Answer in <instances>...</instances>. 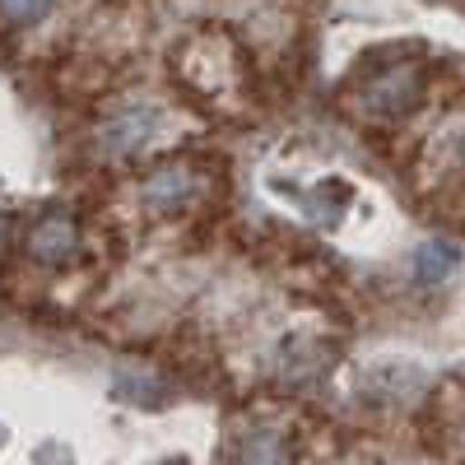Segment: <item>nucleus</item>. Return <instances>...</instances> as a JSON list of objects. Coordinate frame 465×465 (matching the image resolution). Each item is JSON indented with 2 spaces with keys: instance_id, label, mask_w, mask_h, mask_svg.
I'll use <instances>...</instances> for the list:
<instances>
[{
  "instance_id": "1",
  "label": "nucleus",
  "mask_w": 465,
  "mask_h": 465,
  "mask_svg": "<svg viewBox=\"0 0 465 465\" xmlns=\"http://www.w3.org/2000/svg\"><path fill=\"white\" fill-rule=\"evenodd\" d=\"M419 89H423V80L414 65H386L359 89V107L368 116H401L419 103Z\"/></svg>"
},
{
  "instance_id": "2",
  "label": "nucleus",
  "mask_w": 465,
  "mask_h": 465,
  "mask_svg": "<svg viewBox=\"0 0 465 465\" xmlns=\"http://www.w3.org/2000/svg\"><path fill=\"white\" fill-rule=\"evenodd\" d=\"M159 122H163V116H159V107H153V103H131V107H122L103 126V140L98 144L107 153H140L153 135H159Z\"/></svg>"
},
{
  "instance_id": "3",
  "label": "nucleus",
  "mask_w": 465,
  "mask_h": 465,
  "mask_svg": "<svg viewBox=\"0 0 465 465\" xmlns=\"http://www.w3.org/2000/svg\"><path fill=\"white\" fill-rule=\"evenodd\" d=\"M80 247V228H74L70 214H43L33 228H28V252L43 261V265H61L74 256Z\"/></svg>"
},
{
  "instance_id": "4",
  "label": "nucleus",
  "mask_w": 465,
  "mask_h": 465,
  "mask_svg": "<svg viewBox=\"0 0 465 465\" xmlns=\"http://www.w3.org/2000/svg\"><path fill=\"white\" fill-rule=\"evenodd\" d=\"M423 381H429V372H423L419 363H372L359 377V386L377 401H405V396L423 391Z\"/></svg>"
},
{
  "instance_id": "5",
  "label": "nucleus",
  "mask_w": 465,
  "mask_h": 465,
  "mask_svg": "<svg viewBox=\"0 0 465 465\" xmlns=\"http://www.w3.org/2000/svg\"><path fill=\"white\" fill-rule=\"evenodd\" d=\"M191 173L186 168H159L153 177H144V186H140V201L149 205V210H177L186 196H191Z\"/></svg>"
},
{
  "instance_id": "6",
  "label": "nucleus",
  "mask_w": 465,
  "mask_h": 465,
  "mask_svg": "<svg viewBox=\"0 0 465 465\" xmlns=\"http://www.w3.org/2000/svg\"><path fill=\"white\" fill-rule=\"evenodd\" d=\"M456 270H460V252H456L451 242H423V247L414 252V280H419L423 289L447 284Z\"/></svg>"
},
{
  "instance_id": "7",
  "label": "nucleus",
  "mask_w": 465,
  "mask_h": 465,
  "mask_svg": "<svg viewBox=\"0 0 465 465\" xmlns=\"http://www.w3.org/2000/svg\"><path fill=\"white\" fill-rule=\"evenodd\" d=\"M112 396L116 401H126V405H144V410H159L168 405V386L159 377H149V372H116L112 377Z\"/></svg>"
},
{
  "instance_id": "8",
  "label": "nucleus",
  "mask_w": 465,
  "mask_h": 465,
  "mask_svg": "<svg viewBox=\"0 0 465 465\" xmlns=\"http://www.w3.org/2000/svg\"><path fill=\"white\" fill-rule=\"evenodd\" d=\"M242 465H293L289 451H284V438L280 433H247L242 442Z\"/></svg>"
},
{
  "instance_id": "9",
  "label": "nucleus",
  "mask_w": 465,
  "mask_h": 465,
  "mask_svg": "<svg viewBox=\"0 0 465 465\" xmlns=\"http://www.w3.org/2000/svg\"><path fill=\"white\" fill-rule=\"evenodd\" d=\"M0 15H5L10 24H19V28H33V24H43L52 15V0H0Z\"/></svg>"
},
{
  "instance_id": "10",
  "label": "nucleus",
  "mask_w": 465,
  "mask_h": 465,
  "mask_svg": "<svg viewBox=\"0 0 465 465\" xmlns=\"http://www.w3.org/2000/svg\"><path fill=\"white\" fill-rule=\"evenodd\" d=\"M37 465H70V447H61V442L37 447Z\"/></svg>"
},
{
  "instance_id": "11",
  "label": "nucleus",
  "mask_w": 465,
  "mask_h": 465,
  "mask_svg": "<svg viewBox=\"0 0 465 465\" xmlns=\"http://www.w3.org/2000/svg\"><path fill=\"white\" fill-rule=\"evenodd\" d=\"M0 447H5V423H0Z\"/></svg>"
},
{
  "instance_id": "12",
  "label": "nucleus",
  "mask_w": 465,
  "mask_h": 465,
  "mask_svg": "<svg viewBox=\"0 0 465 465\" xmlns=\"http://www.w3.org/2000/svg\"><path fill=\"white\" fill-rule=\"evenodd\" d=\"M460 163H465V140H460Z\"/></svg>"
}]
</instances>
